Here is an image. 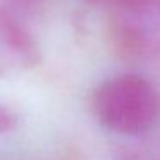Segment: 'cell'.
<instances>
[{
	"mask_svg": "<svg viewBox=\"0 0 160 160\" xmlns=\"http://www.w3.org/2000/svg\"><path fill=\"white\" fill-rule=\"evenodd\" d=\"M40 62V48L35 38L0 9V78L21 74Z\"/></svg>",
	"mask_w": 160,
	"mask_h": 160,
	"instance_id": "cell-3",
	"label": "cell"
},
{
	"mask_svg": "<svg viewBox=\"0 0 160 160\" xmlns=\"http://www.w3.org/2000/svg\"><path fill=\"white\" fill-rule=\"evenodd\" d=\"M115 53L129 60L160 55V0H112L107 19Z\"/></svg>",
	"mask_w": 160,
	"mask_h": 160,
	"instance_id": "cell-2",
	"label": "cell"
},
{
	"mask_svg": "<svg viewBox=\"0 0 160 160\" xmlns=\"http://www.w3.org/2000/svg\"><path fill=\"white\" fill-rule=\"evenodd\" d=\"M90 4H110L112 0H86Z\"/></svg>",
	"mask_w": 160,
	"mask_h": 160,
	"instance_id": "cell-5",
	"label": "cell"
},
{
	"mask_svg": "<svg viewBox=\"0 0 160 160\" xmlns=\"http://www.w3.org/2000/svg\"><path fill=\"white\" fill-rule=\"evenodd\" d=\"M93 114L103 128L122 136H136L155 128L160 95L146 78L119 74L102 81L91 97Z\"/></svg>",
	"mask_w": 160,
	"mask_h": 160,
	"instance_id": "cell-1",
	"label": "cell"
},
{
	"mask_svg": "<svg viewBox=\"0 0 160 160\" xmlns=\"http://www.w3.org/2000/svg\"><path fill=\"white\" fill-rule=\"evenodd\" d=\"M19 114L16 108H12L11 105L2 103L0 102V132H9L14 131L19 126Z\"/></svg>",
	"mask_w": 160,
	"mask_h": 160,
	"instance_id": "cell-4",
	"label": "cell"
}]
</instances>
